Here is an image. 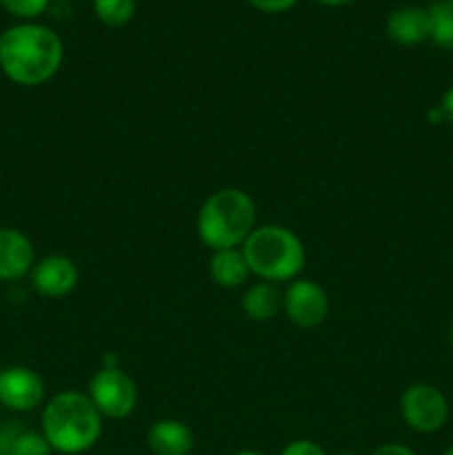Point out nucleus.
Here are the masks:
<instances>
[{"instance_id": "1", "label": "nucleus", "mask_w": 453, "mask_h": 455, "mask_svg": "<svg viewBox=\"0 0 453 455\" xmlns=\"http://www.w3.org/2000/svg\"><path fill=\"white\" fill-rule=\"evenodd\" d=\"M65 58L60 36L44 25L22 22L0 34V69L12 83L38 87L58 74Z\"/></svg>"}, {"instance_id": "2", "label": "nucleus", "mask_w": 453, "mask_h": 455, "mask_svg": "<svg viewBox=\"0 0 453 455\" xmlns=\"http://www.w3.org/2000/svg\"><path fill=\"white\" fill-rule=\"evenodd\" d=\"M40 434L52 444L53 453H87L100 440L102 416L87 394L60 391L44 404Z\"/></svg>"}, {"instance_id": "3", "label": "nucleus", "mask_w": 453, "mask_h": 455, "mask_svg": "<svg viewBox=\"0 0 453 455\" xmlns=\"http://www.w3.org/2000/svg\"><path fill=\"white\" fill-rule=\"evenodd\" d=\"M256 203L251 196L235 187L218 189L209 196L198 212V235L211 251L240 249L256 229Z\"/></svg>"}, {"instance_id": "4", "label": "nucleus", "mask_w": 453, "mask_h": 455, "mask_svg": "<svg viewBox=\"0 0 453 455\" xmlns=\"http://www.w3.org/2000/svg\"><path fill=\"white\" fill-rule=\"evenodd\" d=\"M240 249L249 271L266 283H293L305 269V244L287 227H256Z\"/></svg>"}, {"instance_id": "5", "label": "nucleus", "mask_w": 453, "mask_h": 455, "mask_svg": "<svg viewBox=\"0 0 453 455\" xmlns=\"http://www.w3.org/2000/svg\"><path fill=\"white\" fill-rule=\"evenodd\" d=\"M89 398L102 418L124 420L138 407V387L120 367H102L89 382Z\"/></svg>"}, {"instance_id": "6", "label": "nucleus", "mask_w": 453, "mask_h": 455, "mask_svg": "<svg viewBox=\"0 0 453 455\" xmlns=\"http://www.w3.org/2000/svg\"><path fill=\"white\" fill-rule=\"evenodd\" d=\"M400 413L404 422L417 434H435L449 420V403L440 389L426 382L407 387L400 398Z\"/></svg>"}, {"instance_id": "7", "label": "nucleus", "mask_w": 453, "mask_h": 455, "mask_svg": "<svg viewBox=\"0 0 453 455\" xmlns=\"http://www.w3.org/2000/svg\"><path fill=\"white\" fill-rule=\"evenodd\" d=\"M282 309L296 327L315 329L329 315L327 291L314 280L296 278L284 291Z\"/></svg>"}, {"instance_id": "8", "label": "nucleus", "mask_w": 453, "mask_h": 455, "mask_svg": "<svg viewBox=\"0 0 453 455\" xmlns=\"http://www.w3.org/2000/svg\"><path fill=\"white\" fill-rule=\"evenodd\" d=\"M44 403V380L29 367L0 371V404L12 411H34Z\"/></svg>"}, {"instance_id": "9", "label": "nucleus", "mask_w": 453, "mask_h": 455, "mask_svg": "<svg viewBox=\"0 0 453 455\" xmlns=\"http://www.w3.org/2000/svg\"><path fill=\"white\" fill-rule=\"evenodd\" d=\"M31 274V284L36 291L44 298H65L78 284V267L71 258L53 253V256L43 258L34 265Z\"/></svg>"}, {"instance_id": "10", "label": "nucleus", "mask_w": 453, "mask_h": 455, "mask_svg": "<svg viewBox=\"0 0 453 455\" xmlns=\"http://www.w3.org/2000/svg\"><path fill=\"white\" fill-rule=\"evenodd\" d=\"M36 265L34 243L22 231L0 227V280H18Z\"/></svg>"}, {"instance_id": "11", "label": "nucleus", "mask_w": 453, "mask_h": 455, "mask_svg": "<svg viewBox=\"0 0 453 455\" xmlns=\"http://www.w3.org/2000/svg\"><path fill=\"white\" fill-rule=\"evenodd\" d=\"M385 31L395 44H402V47L426 43V40H431L429 12L416 7V4H404V7L393 9L386 16Z\"/></svg>"}, {"instance_id": "12", "label": "nucleus", "mask_w": 453, "mask_h": 455, "mask_svg": "<svg viewBox=\"0 0 453 455\" xmlns=\"http://www.w3.org/2000/svg\"><path fill=\"white\" fill-rule=\"evenodd\" d=\"M147 447L154 455H189L195 447L194 431L185 422L164 418L149 427Z\"/></svg>"}, {"instance_id": "13", "label": "nucleus", "mask_w": 453, "mask_h": 455, "mask_svg": "<svg viewBox=\"0 0 453 455\" xmlns=\"http://www.w3.org/2000/svg\"><path fill=\"white\" fill-rule=\"evenodd\" d=\"M284 302V293L275 283H260L247 287L242 296V311L253 320V323H269L280 314Z\"/></svg>"}, {"instance_id": "14", "label": "nucleus", "mask_w": 453, "mask_h": 455, "mask_svg": "<svg viewBox=\"0 0 453 455\" xmlns=\"http://www.w3.org/2000/svg\"><path fill=\"white\" fill-rule=\"evenodd\" d=\"M209 274L213 283L222 289H238L247 283L249 265L244 260L242 249H220L211 253L209 260Z\"/></svg>"}, {"instance_id": "15", "label": "nucleus", "mask_w": 453, "mask_h": 455, "mask_svg": "<svg viewBox=\"0 0 453 455\" xmlns=\"http://www.w3.org/2000/svg\"><path fill=\"white\" fill-rule=\"evenodd\" d=\"M426 12L431 18V43L440 49H453V0H433Z\"/></svg>"}, {"instance_id": "16", "label": "nucleus", "mask_w": 453, "mask_h": 455, "mask_svg": "<svg viewBox=\"0 0 453 455\" xmlns=\"http://www.w3.org/2000/svg\"><path fill=\"white\" fill-rule=\"evenodd\" d=\"M136 0H93V13L98 20L114 29L129 25L136 16Z\"/></svg>"}, {"instance_id": "17", "label": "nucleus", "mask_w": 453, "mask_h": 455, "mask_svg": "<svg viewBox=\"0 0 453 455\" xmlns=\"http://www.w3.org/2000/svg\"><path fill=\"white\" fill-rule=\"evenodd\" d=\"M9 455H53V449L40 431L22 429L13 440Z\"/></svg>"}, {"instance_id": "18", "label": "nucleus", "mask_w": 453, "mask_h": 455, "mask_svg": "<svg viewBox=\"0 0 453 455\" xmlns=\"http://www.w3.org/2000/svg\"><path fill=\"white\" fill-rule=\"evenodd\" d=\"M52 0H0L3 9L20 20H34L47 12Z\"/></svg>"}, {"instance_id": "19", "label": "nucleus", "mask_w": 453, "mask_h": 455, "mask_svg": "<svg viewBox=\"0 0 453 455\" xmlns=\"http://www.w3.org/2000/svg\"><path fill=\"white\" fill-rule=\"evenodd\" d=\"M280 455H327V451L314 440H293L280 451Z\"/></svg>"}, {"instance_id": "20", "label": "nucleus", "mask_w": 453, "mask_h": 455, "mask_svg": "<svg viewBox=\"0 0 453 455\" xmlns=\"http://www.w3.org/2000/svg\"><path fill=\"white\" fill-rule=\"evenodd\" d=\"M247 3L262 13H282L296 7L298 0H247Z\"/></svg>"}, {"instance_id": "21", "label": "nucleus", "mask_w": 453, "mask_h": 455, "mask_svg": "<svg viewBox=\"0 0 453 455\" xmlns=\"http://www.w3.org/2000/svg\"><path fill=\"white\" fill-rule=\"evenodd\" d=\"M20 431L22 427L18 422H4V425H0V455H9L13 440L18 438Z\"/></svg>"}, {"instance_id": "22", "label": "nucleus", "mask_w": 453, "mask_h": 455, "mask_svg": "<svg viewBox=\"0 0 453 455\" xmlns=\"http://www.w3.org/2000/svg\"><path fill=\"white\" fill-rule=\"evenodd\" d=\"M371 455H416V453H413V449L404 447V444L400 443H386V444H380L378 449H373Z\"/></svg>"}, {"instance_id": "23", "label": "nucleus", "mask_w": 453, "mask_h": 455, "mask_svg": "<svg viewBox=\"0 0 453 455\" xmlns=\"http://www.w3.org/2000/svg\"><path fill=\"white\" fill-rule=\"evenodd\" d=\"M440 109H442L444 114V123L453 124V87L444 92L442 100H440Z\"/></svg>"}, {"instance_id": "24", "label": "nucleus", "mask_w": 453, "mask_h": 455, "mask_svg": "<svg viewBox=\"0 0 453 455\" xmlns=\"http://www.w3.org/2000/svg\"><path fill=\"white\" fill-rule=\"evenodd\" d=\"M315 3L324 4V7H345V4L354 3V0H315Z\"/></svg>"}, {"instance_id": "25", "label": "nucleus", "mask_w": 453, "mask_h": 455, "mask_svg": "<svg viewBox=\"0 0 453 455\" xmlns=\"http://www.w3.org/2000/svg\"><path fill=\"white\" fill-rule=\"evenodd\" d=\"M234 455H265V453L253 451V449H244V451H238V453H234Z\"/></svg>"}, {"instance_id": "26", "label": "nucleus", "mask_w": 453, "mask_h": 455, "mask_svg": "<svg viewBox=\"0 0 453 455\" xmlns=\"http://www.w3.org/2000/svg\"><path fill=\"white\" fill-rule=\"evenodd\" d=\"M449 340H451V347H453V323H451V329H449Z\"/></svg>"}, {"instance_id": "27", "label": "nucleus", "mask_w": 453, "mask_h": 455, "mask_svg": "<svg viewBox=\"0 0 453 455\" xmlns=\"http://www.w3.org/2000/svg\"><path fill=\"white\" fill-rule=\"evenodd\" d=\"M442 455H453V447H449V449H447V451H444Z\"/></svg>"}, {"instance_id": "28", "label": "nucleus", "mask_w": 453, "mask_h": 455, "mask_svg": "<svg viewBox=\"0 0 453 455\" xmlns=\"http://www.w3.org/2000/svg\"><path fill=\"white\" fill-rule=\"evenodd\" d=\"M338 455H355V453H351V451H342V453H338Z\"/></svg>"}]
</instances>
